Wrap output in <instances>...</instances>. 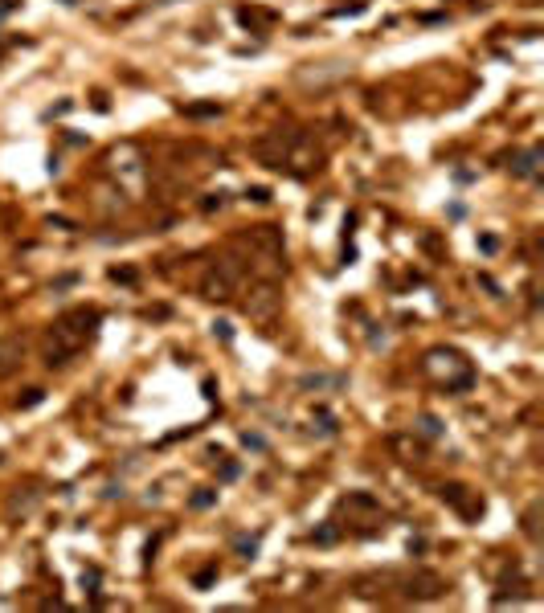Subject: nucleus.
<instances>
[{
	"label": "nucleus",
	"mask_w": 544,
	"mask_h": 613,
	"mask_svg": "<svg viewBox=\"0 0 544 613\" xmlns=\"http://www.w3.org/2000/svg\"><path fill=\"white\" fill-rule=\"evenodd\" d=\"M516 172H520V176H536V152H528V155H524V159L516 164Z\"/></svg>",
	"instance_id": "2"
},
{
	"label": "nucleus",
	"mask_w": 544,
	"mask_h": 613,
	"mask_svg": "<svg viewBox=\"0 0 544 613\" xmlns=\"http://www.w3.org/2000/svg\"><path fill=\"white\" fill-rule=\"evenodd\" d=\"M94 323H98V311H86V306L66 311V315L54 323V331H50V348H45L50 364H66L78 348L94 335Z\"/></svg>",
	"instance_id": "1"
}]
</instances>
